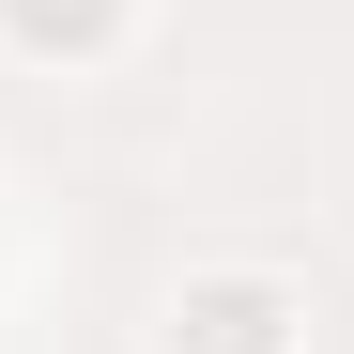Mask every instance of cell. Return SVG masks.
<instances>
[{"label": "cell", "mask_w": 354, "mask_h": 354, "mask_svg": "<svg viewBox=\"0 0 354 354\" xmlns=\"http://www.w3.org/2000/svg\"><path fill=\"white\" fill-rule=\"evenodd\" d=\"M169 354H292V292L277 277H185L169 292Z\"/></svg>", "instance_id": "1"}, {"label": "cell", "mask_w": 354, "mask_h": 354, "mask_svg": "<svg viewBox=\"0 0 354 354\" xmlns=\"http://www.w3.org/2000/svg\"><path fill=\"white\" fill-rule=\"evenodd\" d=\"M0 31H16V46H108L124 0H0Z\"/></svg>", "instance_id": "2"}]
</instances>
